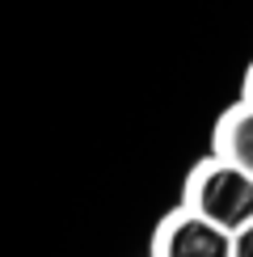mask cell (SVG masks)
Here are the masks:
<instances>
[{
	"label": "cell",
	"mask_w": 253,
	"mask_h": 257,
	"mask_svg": "<svg viewBox=\"0 0 253 257\" xmlns=\"http://www.w3.org/2000/svg\"><path fill=\"white\" fill-rule=\"evenodd\" d=\"M161 257H232V236L190 211V215L173 219L165 228Z\"/></svg>",
	"instance_id": "obj_2"
},
{
	"label": "cell",
	"mask_w": 253,
	"mask_h": 257,
	"mask_svg": "<svg viewBox=\"0 0 253 257\" xmlns=\"http://www.w3.org/2000/svg\"><path fill=\"white\" fill-rule=\"evenodd\" d=\"M194 215H203L207 223L224 228L228 236H236L240 228L253 223V177L240 173L236 165H207L194 177Z\"/></svg>",
	"instance_id": "obj_1"
},
{
	"label": "cell",
	"mask_w": 253,
	"mask_h": 257,
	"mask_svg": "<svg viewBox=\"0 0 253 257\" xmlns=\"http://www.w3.org/2000/svg\"><path fill=\"white\" fill-rule=\"evenodd\" d=\"M232 257H253V223L232 236Z\"/></svg>",
	"instance_id": "obj_4"
},
{
	"label": "cell",
	"mask_w": 253,
	"mask_h": 257,
	"mask_svg": "<svg viewBox=\"0 0 253 257\" xmlns=\"http://www.w3.org/2000/svg\"><path fill=\"white\" fill-rule=\"evenodd\" d=\"M219 160L236 165L240 173L253 177V105L224 118V126H219Z\"/></svg>",
	"instance_id": "obj_3"
}]
</instances>
